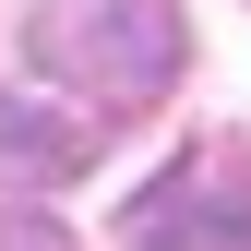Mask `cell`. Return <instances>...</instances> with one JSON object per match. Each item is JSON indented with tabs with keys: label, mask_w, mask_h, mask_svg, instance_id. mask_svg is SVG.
Segmentation results:
<instances>
[{
	"label": "cell",
	"mask_w": 251,
	"mask_h": 251,
	"mask_svg": "<svg viewBox=\"0 0 251 251\" xmlns=\"http://www.w3.org/2000/svg\"><path fill=\"white\" fill-rule=\"evenodd\" d=\"M24 48H36L48 84H72L84 108H144L179 84V0H36L24 12Z\"/></svg>",
	"instance_id": "6da1fadb"
},
{
	"label": "cell",
	"mask_w": 251,
	"mask_h": 251,
	"mask_svg": "<svg viewBox=\"0 0 251 251\" xmlns=\"http://www.w3.org/2000/svg\"><path fill=\"white\" fill-rule=\"evenodd\" d=\"M84 155H96V132H60V120H36L24 96H0V192H48Z\"/></svg>",
	"instance_id": "7a4b0ae2"
},
{
	"label": "cell",
	"mask_w": 251,
	"mask_h": 251,
	"mask_svg": "<svg viewBox=\"0 0 251 251\" xmlns=\"http://www.w3.org/2000/svg\"><path fill=\"white\" fill-rule=\"evenodd\" d=\"M227 227H215V203H203V179H155V192L132 203V251H215Z\"/></svg>",
	"instance_id": "3957f363"
},
{
	"label": "cell",
	"mask_w": 251,
	"mask_h": 251,
	"mask_svg": "<svg viewBox=\"0 0 251 251\" xmlns=\"http://www.w3.org/2000/svg\"><path fill=\"white\" fill-rule=\"evenodd\" d=\"M0 251H72V227L36 215V203H0Z\"/></svg>",
	"instance_id": "277c9868"
}]
</instances>
